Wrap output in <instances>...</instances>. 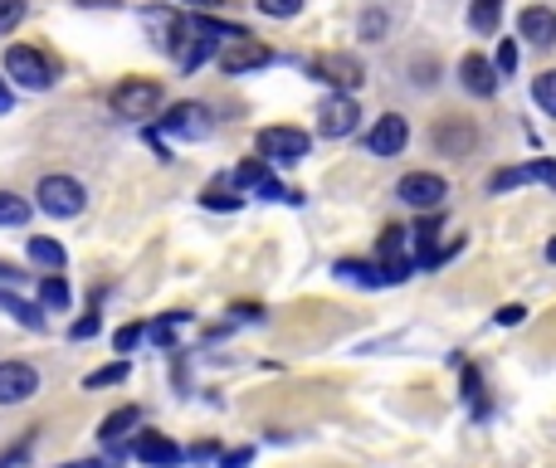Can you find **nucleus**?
Returning <instances> with one entry per match:
<instances>
[{"label": "nucleus", "mask_w": 556, "mask_h": 468, "mask_svg": "<svg viewBox=\"0 0 556 468\" xmlns=\"http://www.w3.org/2000/svg\"><path fill=\"white\" fill-rule=\"evenodd\" d=\"M107 103H113L117 117L142 122V117H152L156 107H161V83H156V78H122V83L107 93Z\"/></svg>", "instance_id": "1"}, {"label": "nucleus", "mask_w": 556, "mask_h": 468, "mask_svg": "<svg viewBox=\"0 0 556 468\" xmlns=\"http://www.w3.org/2000/svg\"><path fill=\"white\" fill-rule=\"evenodd\" d=\"M35 195H39V210L54 214V220H74V214L88 205L83 181H74V176H44Z\"/></svg>", "instance_id": "2"}, {"label": "nucleus", "mask_w": 556, "mask_h": 468, "mask_svg": "<svg viewBox=\"0 0 556 468\" xmlns=\"http://www.w3.org/2000/svg\"><path fill=\"white\" fill-rule=\"evenodd\" d=\"M5 74L15 78L20 88H29V93H44V88H54V64L44 58V49L35 44H15L5 54Z\"/></svg>", "instance_id": "3"}, {"label": "nucleus", "mask_w": 556, "mask_h": 468, "mask_svg": "<svg viewBox=\"0 0 556 468\" xmlns=\"http://www.w3.org/2000/svg\"><path fill=\"white\" fill-rule=\"evenodd\" d=\"M312 152V136L302 127H263L259 132V156L273 166H298Z\"/></svg>", "instance_id": "4"}, {"label": "nucleus", "mask_w": 556, "mask_h": 468, "mask_svg": "<svg viewBox=\"0 0 556 468\" xmlns=\"http://www.w3.org/2000/svg\"><path fill=\"white\" fill-rule=\"evenodd\" d=\"M161 132L166 136H181V142H205L215 132V117L205 103H171L161 117Z\"/></svg>", "instance_id": "5"}, {"label": "nucleus", "mask_w": 556, "mask_h": 468, "mask_svg": "<svg viewBox=\"0 0 556 468\" xmlns=\"http://www.w3.org/2000/svg\"><path fill=\"white\" fill-rule=\"evenodd\" d=\"M308 74L318 78V83L337 88V93H351V88H361V78H366V68H361L357 54H318L308 64Z\"/></svg>", "instance_id": "6"}, {"label": "nucleus", "mask_w": 556, "mask_h": 468, "mask_svg": "<svg viewBox=\"0 0 556 468\" xmlns=\"http://www.w3.org/2000/svg\"><path fill=\"white\" fill-rule=\"evenodd\" d=\"M273 64V49L254 35H240V39H224L220 44V68L224 74H249V68H269Z\"/></svg>", "instance_id": "7"}, {"label": "nucleus", "mask_w": 556, "mask_h": 468, "mask_svg": "<svg viewBox=\"0 0 556 468\" xmlns=\"http://www.w3.org/2000/svg\"><path fill=\"white\" fill-rule=\"evenodd\" d=\"M415 263H361V259H337V278H351L361 288H390V283H405Z\"/></svg>", "instance_id": "8"}, {"label": "nucleus", "mask_w": 556, "mask_h": 468, "mask_svg": "<svg viewBox=\"0 0 556 468\" xmlns=\"http://www.w3.org/2000/svg\"><path fill=\"white\" fill-rule=\"evenodd\" d=\"M396 195L405 205H415V210H439L444 195H449V185H444V176H435V171H410V176H400Z\"/></svg>", "instance_id": "9"}, {"label": "nucleus", "mask_w": 556, "mask_h": 468, "mask_svg": "<svg viewBox=\"0 0 556 468\" xmlns=\"http://www.w3.org/2000/svg\"><path fill=\"white\" fill-rule=\"evenodd\" d=\"M357 122H361V107H357V98L351 93L322 98V107H318V132L322 136H351L357 132Z\"/></svg>", "instance_id": "10"}, {"label": "nucleus", "mask_w": 556, "mask_h": 468, "mask_svg": "<svg viewBox=\"0 0 556 468\" xmlns=\"http://www.w3.org/2000/svg\"><path fill=\"white\" fill-rule=\"evenodd\" d=\"M527 181H542V185H552L556 191V161H546V156H536V161H527V166H507V171H493L488 176V191H513V185H527Z\"/></svg>", "instance_id": "11"}, {"label": "nucleus", "mask_w": 556, "mask_h": 468, "mask_svg": "<svg viewBox=\"0 0 556 468\" xmlns=\"http://www.w3.org/2000/svg\"><path fill=\"white\" fill-rule=\"evenodd\" d=\"M39 390V370L29 361H0V405H20Z\"/></svg>", "instance_id": "12"}, {"label": "nucleus", "mask_w": 556, "mask_h": 468, "mask_svg": "<svg viewBox=\"0 0 556 468\" xmlns=\"http://www.w3.org/2000/svg\"><path fill=\"white\" fill-rule=\"evenodd\" d=\"M435 146L444 156H468L478 146V127L468 117H439L435 122Z\"/></svg>", "instance_id": "13"}, {"label": "nucleus", "mask_w": 556, "mask_h": 468, "mask_svg": "<svg viewBox=\"0 0 556 468\" xmlns=\"http://www.w3.org/2000/svg\"><path fill=\"white\" fill-rule=\"evenodd\" d=\"M405 142H410V122L400 113H386L376 127L366 132V146H371V156H400L405 152Z\"/></svg>", "instance_id": "14"}, {"label": "nucleus", "mask_w": 556, "mask_h": 468, "mask_svg": "<svg viewBox=\"0 0 556 468\" xmlns=\"http://www.w3.org/2000/svg\"><path fill=\"white\" fill-rule=\"evenodd\" d=\"M497 78H503V74H497V64H488L483 54H464V58H458V83H464L474 98H493L497 93Z\"/></svg>", "instance_id": "15"}, {"label": "nucleus", "mask_w": 556, "mask_h": 468, "mask_svg": "<svg viewBox=\"0 0 556 468\" xmlns=\"http://www.w3.org/2000/svg\"><path fill=\"white\" fill-rule=\"evenodd\" d=\"M132 454L142 458L146 468H176V464H181V444H171V439L156 434V429H142V434H137Z\"/></svg>", "instance_id": "16"}, {"label": "nucleus", "mask_w": 556, "mask_h": 468, "mask_svg": "<svg viewBox=\"0 0 556 468\" xmlns=\"http://www.w3.org/2000/svg\"><path fill=\"white\" fill-rule=\"evenodd\" d=\"M517 29H522V39H532V44H556V10L527 5L522 15H517Z\"/></svg>", "instance_id": "17"}, {"label": "nucleus", "mask_w": 556, "mask_h": 468, "mask_svg": "<svg viewBox=\"0 0 556 468\" xmlns=\"http://www.w3.org/2000/svg\"><path fill=\"white\" fill-rule=\"evenodd\" d=\"M137 425H142V410H137V405H122V410H113V415L98 425V439H103V444H122L127 429H137Z\"/></svg>", "instance_id": "18"}, {"label": "nucleus", "mask_w": 556, "mask_h": 468, "mask_svg": "<svg viewBox=\"0 0 556 468\" xmlns=\"http://www.w3.org/2000/svg\"><path fill=\"white\" fill-rule=\"evenodd\" d=\"M0 312H10V317H15L20 327H29V332H44V312L29 308L25 298H15V292H5V288H0Z\"/></svg>", "instance_id": "19"}, {"label": "nucleus", "mask_w": 556, "mask_h": 468, "mask_svg": "<svg viewBox=\"0 0 556 468\" xmlns=\"http://www.w3.org/2000/svg\"><path fill=\"white\" fill-rule=\"evenodd\" d=\"M468 25H474L478 35H497V25H503V0H474V5H468Z\"/></svg>", "instance_id": "20"}, {"label": "nucleus", "mask_w": 556, "mask_h": 468, "mask_svg": "<svg viewBox=\"0 0 556 468\" xmlns=\"http://www.w3.org/2000/svg\"><path fill=\"white\" fill-rule=\"evenodd\" d=\"M29 259H35V263H44V269H64V263H68V249H64V244H59V239H44V234H35V239H29Z\"/></svg>", "instance_id": "21"}, {"label": "nucleus", "mask_w": 556, "mask_h": 468, "mask_svg": "<svg viewBox=\"0 0 556 468\" xmlns=\"http://www.w3.org/2000/svg\"><path fill=\"white\" fill-rule=\"evenodd\" d=\"M201 200H205V210H240V205H244L240 195H234V176H230V181H210Z\"/></svg>", "instance_id": "22"}, {"label": "nucleus", "mask_w": 556, "mask_h": 468, "mask_svg": "<svg viewBox=\"0 0 556 468\" xmlns=\"http://www.w3.org/2000/svg\"><path fill=\"white\" fill-rule=\"evenodd\" d=\"M532 98H536V107H542L546 117H556V68H546V74L532 78Z\"/></svg>", "instance_id": "23"}, {"label": "nucleus", "mask_w": 556, "mask_h": 468, "mask_svg": "<svg viewBox=\"0 0 556 468\" xmlns=\"http://www.w3.org/2000/svg\"><path fill=\"white\" fill-rule=\"evenodd\" d=\"M400 249H405V230L386 224V230H380V263H410V259H400Z\"/></svg>", "instance_id": "24"}, {"label": "nucleus", "mask_w": 556, "mask_h": 468, "mask_svg": "<svg viewBox=\"0 0 556 468\" xmlns=\"http://www.w3.org/2000/svg\"><path fill=\"white\" fill-rule=\"evenodd\" d=\"M68 298H74V292H68V283L59 278V273H49V278L39 283V302H44V308H68Z\"/></svg>", "instance_id": "25"}, {"label": "nucleus", "mask_w": 556, "mask_h": 468, "mask_svg": "<svg viewBox=\"0 0 556 468\" xmlns=\"http://www.w3.org/2000/svg\"><path fill=\"white\" fill-rule=\"evenodd\" d=\"M185 322V312H166L161 322H152V327H146V337L156 341V347H176V327H181Z\"/></svg>", "instance_id": "26"}, {"label": "nucleus", "mask_w": 556, "mask_h": 468, "mask_svg": "<svg viewBox=\"0 0 556 468\" xmlns=\"http://www.w3.org/2000/svg\"><path fill=\"white\" fill-rule=\"evenodd\" d=\"M29 220V205H25V195H10V191H0V224H25Z\"/></svg>", "instance_id": "27"}, {"label": "nucleus", "mask_w": 556, "mask_h": 468, "mask_svg": "<svg viewBox=\"0 0 556 468\" xmlns=\"http://www.w3.org/2000/svg\"><path fill=\"white\" fill-rule=\"evenodd\" d=\"M127 380V361H113V366H103V370H93V376L83 380L88 390H103V386H122Z\"/></svg>", "instance_id": "28"}, {"label": "nucleus", "mask_w": 556, "mask_h": 468, "mask_svg": "<svg viewBox=\"0 0 556 468\" xmlns=\"http://www.w3.org/2000/svg\"><path fill=\"white\" fill-rule=\"evenodd\" d=\"M20 20H25V0H0V35H10Z\"/></svg>", "instance_id": "29"}, {"label": "nucleus", "mask_w": 556, "mask_h": 468, "mask_svg": "<svg viewBox=\"0 0 556 468\" xmlns=\"http://www.w3.org/2000/svg\"><path fill=\"white\" fill-rule=\"evenodd\" d=\"M259 10L263 15H273V20H293L302 10V0H259Z\"/></svg>", "instance_id": "30"}, {"label": "nucleus", "mask_w": 556, "mask_h": 468, "mask_svg": "<svg viewBox=\"0 0 556 468\" xmlns=\"http://www.w3.org/2000/svg\"><path fill=\"white\" fill-rule=\"evenodd\" d=\"M142 337H146V322H132V327H122V332L113 337V347H117V351H132Z\"/></svg>", "instance_id": "31"}, {"label": "nucleus", "mask_w": 556, "mask_h": 468, "mask_svg": "<svg viewBox=\"0 0 556 468\" xmlns=\"http://www.w3.org/2000/svg\"><path fill=\"white\" fill-rule=\"evenodd\" d=\"M497 74H517V44L513 39H503V44H497Z\"/></svg>", "instance_id": "32"}, {"label": "nucleus", "mask_w": 556, "mask_h": 468, "mask_svg": "<svg viewBox=\"0 0 556 468\" xmlns=\"http://www.w3.org/2000/svg\"><path fill=\"white\" fill-rule=\"evenodd\" d=\"M527 317V308L522 302H507V308H497V322H503V327H517V322Z\"/></svg>", "instance_id": "33"}, {"label": "nucleus", "mask_w": 556, "mask_h": 468, "mask_svg": "<svg viewBox=\"0 0 556 468\" xmlns=\"http://www.w3.org/2000/svg\"><path fill=\"white\" fill-rule=\"evenodd\" d=\"M361 35H366V39L386 35V15H366V20H361Z\"/></svg>", "instance_id": "34"}, {"label": "nucleus", "mask_w": 556, "mask_h": 468, "mask_svg": "<svg viewBox=\"0 0 556 468\" xmlns=\"http://www.w3.org/2000/svg\"><path fill=\"white\" fill-rule=\"evenodd\" d=\"M25 458H29V444H20V448H10V454L0 458V468H20V464H25Z\"/></svg>", "instance_id": "35"}, {"label": "nucleus", "mask_w": 556, "mask_h": 468, "mask_svg": "<svg viewBox=\"0 0 556 468\" xmlns=\"http://www.w3.org/2000/svg\"><path fill=\"white\" fill-rule=\"evenodd\" d=\"M249 458H254V448H234V454H230V458H224V464H220V468H244V464H249Z\"/></svg>", "instance_id": "36"}, {"label": "nucleus", "mask_w": 556, "mask_h": 468, "mask_svg": "<svg viewBox=\"0 0 556 468\" xmlns=\"http://www.w3.org/2000/svg\"><path fill=\"white\" fill-rule=\"evenodd\" d=\"M93 332H98V312H88V317L74 327V337H93Z\"/></svg>", "instance_id": "37"}, {"label": "nucleus", "mask_w": 556, "mask_h": 468, "mask_svg": "<svg viewBox=\"0 0 556 468\" xmlns=\"http://www.w3.org/2000/svg\"><path fill=\"white\" fill-rule=\"evenodd\" d=\"M0 283H5V288H10V283H25V273H20V269H10V263L0 259Z\"/></svg>", "instance_id": "38"}, {"label": "nucleus", "mask_w": 556, "mask_h": 468, "mask_svg": "<svg viewBox=\"0 0 556 468\" xmlns=\"http://www.w3.org/2000/svg\"><path fill=\"white\" fill-rule=\"evenodd\" d=\"M181 5H195V10H215L220 0H181Z\"/></svg>", "instance_id": "39"}, {"label": "nucleus", "mask_w": 556, "mask_h": 468, "mask_svg": "<svg viewBox=\"0 0 556 468\" xmlns=\"http://www.w3.org/2000/svg\"><path fill=\"white\" fill-rule=\"evenodd\" d=\"M0 113H10V88L0 83Z\"/></svg>", "instance_id": "40"}, {"label": "nucleus", "mask_w": 556, "mask_h": 468, "mask_svg": "<svg viewBox=\"0 0 556 468\" xmlns=\"http://www.w3.org/2000/svg\"><path fill=\"white\" fill-rule=\"evenodd\" d=\"M64 468H113V464H98V458H88V464H64Z\"/></svg>", "instance_id": "41"}, {"label": "nucleus", "mask_w": 556, "mask_h": 468, "mask_svg": "<svg viewBox=\"0 0 556 468\" xmlns=\"http://www.w3.org/2000/svg\"><path fill=\"white\" fill-rule=\"evenodd\" d=\"M78 5H107V10H113L117 0H78Z\"/></svg>", "instance_id": "42"}, {"label": "nucleus", "mask_w": 556, "mask_h": 468, "mask_svg": "<svg viewBox=\"0 0 556 468\" xmlns=\"http://www.w3.org/2000/svg\"><path fill=\"white\" fill-rule=\"evenodd\" d=\"M546 259H552V263H556V239H552V244H546Z\"/></svg>", "instance_id": "43"}]
</instances>
